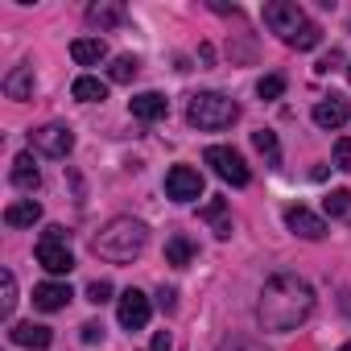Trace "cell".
<instances>
[{"mask_svg": "<svg viewBox=\"0 0 351 351\" xmlns=\"http://www.w3.org/2000/svg\"><path fill=\"white\" fill-rule=\"evenodd\" d=\"M335 169H351V136H343L339 145H335V161H330Z\"/></svg>", "mask_w": 351, "mask_h": 351, "instance_id": "4dcf8cb0", "label": "cell"}, {"mask_svg": "<svg viewBox=\"0 0 351 351\" xmlns=\"http://www.w3.org/2000/svg\"><path fill=\"white\" fill-rule=\"evenodd\" d=\"M13 186L25 191V195H34V191L42 186V173H38V165H34V153H21V157L13 161Z\"/></svg>", "mask_w": 351, "mask_h": 351, "instance_id": "e0dca14e", "label": "cell"}, {"mask_svg": "<svg viewBox=\"0 0 351 351\" xmlns=\"http://www.w3.org/2000/svg\"><path fill=\"white\" fill-rule=\"evenodd\" d=\"M256 91H261V99H281L285 95V75H265L256 83Z\"/></svg>", "mask_w": 351, "mask_h": 351, "instance_id": "484cf974", "label": "cell"}, {"mask_svg": "<svg viewBox=\"0 0 351 351\" xmlns=\"http://www.w3.org/2000/svg\"><path fill=\"white\" fill-rule=\"evenodd\" d=\"M339 62H343V54H339V50H330V54H326V58H322V62H318L314 71H318V75H330V71H335Z\"/></svg>", "mask_w": 351, "mask_h": 351, "instance_id": "d6a6232c", "label": "cell"}, {"mask_svg": "<svg viewBox=\"0 0 351 351\" xmlns=\"http://www.w3.org/2000/svg\"><path fill=\"white\" fill-rule=\"evenodd\" d=\"M136 71H141V62H136L132 54H120V58H112L108 79H112V83H132V79H136Z\"/></svg>", "mask_w": 351, "mask_h": 351, "instance_id": "603a6c76", "label": "cell"}, {"mask_svg": "<svg viewBox=\"0 0 351 351\" xmlns=\"http://www.w3.org/2000/svg\"><path fill=\"white\" fill-rule=\"evenodd\" d=\"M265 25H269L285 46H289V42H293L310 21H306V13L293 5V0H269V5H265Z\"/></svg>", "mask_w": 351, "mask_h": 351, "instance_id": "5b68a950", "label": "cell"}, {"mask_svg": "<svg viewBox=\"0 0 351 351\" xmlns=\"http://www.w3.org/2000/svg\"><path fill=\"white\" fill-rule=\"evenodd\" d=\"M203 161L219 173V178L228 182V186H248V165H244V157L236 153V149H228V145H211L207 153H203Z\"/></svg>", "mask_w": 351, "mask_h": 351, "instance_id": "8992f818", "label": "cell"}, {"mask_svg": "<svg viewBox=\"0 0 351 351\" xmlns=\"http://www.w3.org/2000/svg\"><path fill=\"white\" fill-rule=\"evenodd\" d=\"M339 351H351V343H343V347H339Z\"/></svg>", "mask_w": 351, "mask_h": 351, "instance_id": "d590c367", "label": "cell"}, {"mask_svg": "<svg viewBox=\"0 0 351 351\" xmlns=\"http://www.w3.org/2000/svg\"><path fill=\"white\" fill-rule=\"evenodd\" d=\"M71 95H75L79 104H104V99H108V83H99L95 75H79L75 87H71Z\"/></svg>", "mask_w": 351, "mask_h": 351, "instance_id": "44dd1931", "label": "cell"}, {"mask_svg": "<svg viewBox=\"0 0 351 351\" xmlns=\"http://www.w3.org/2000/svg\"><path fill=\"white\" fill-rule=\"evenodd\" d=\"M157 306H161L165 314H173V310H178V293H173V289H165V285H161V289H157Z\"/></svg>", "mask_w": 351, "mask_h": 351, "instance_id": "1f68e13d", "label": "cell"}, {"mask_svg": "<svg viewBox=\"0 0 351 351\" xmlns=\"http://www.w3.org/2000/svg\"><path fill=\"white\" fill-rule=\"evenodd\" d=\"M87 21L104 34V29L124 25V9H120V5H112V0H99V5H91V9H87Z\"/></svg>", "mask_w": 351, "mask_h": 351, "instance_id": "ffe728a7", "label": "cell"}, {"mask_svg": "<svg viewBox=\"0 0 351 351\" xmlns=\"http://www.w3.org/2000/svg\"><path fill=\"white\" fill-rule=\"evenodd\" d=\"M199 219H207L211 228H215V236L219 240H228L232 236V219H228V199H211L203 211H199Z\"/></svg>", "mask_w": 351, "mask_h": 351, "instance_id": "7402d4cb", "label": "cell"}, {"mask_svg": "<svg viewBox=\"0 0 351 351\" xmlns=\"http://www.w3.org/2000/svg\"><path fill=\"white\" fill-rule=\"evenodd\" d=\"M87 302H95V306L112 302V281H91L87 285Z\"/></svg>", "mask_w": 351, "mask_h": 351, "instance_id": "f546056e", "label": "cell"}, {"mask_svg": "<svg viewBox=\"0 0 351 351\" xmlns=\"http://www.w3.org/2000/svg\"><path fill=\"white\" fill-rule=\"evenodd\" d=\"M29 145L38 153H46V157H66L75 149V132L66 124H42V128L29 132Z\"/></svg>", "mask_w": 351, "mask_h": 351, "instance_id": "52a82bcc", "label": "cell"}, {"mask_svg": "<svg viewBox=\"0 0 351 351\" xmlns=\"http://www.w3.org/2000/svg\"><path fill=\"white\" fill-rule=\"evenodd\" d=\"M215 351H273V347L261 343V339H252V335H223Z\"/></svg>", "mask_w": 351, "mask_h": 351, "instance_id": "d4e9b609", "label": "cell"}, {"mask_svg": "<svg viewBox=\"0 0 351 351\" xmlns=\"http://www.w3.org/2000/svg\"><path fill=\"white\" fill-rule=\"evenodd\" d=\"M347 116H351V112H347V99H343V95H330V99H318V104H314V124H318V128H343Z\"/></svg>", "mask_w": 351, "mask_h": 351, "instance_id": "4fadbf2b", "label": "cell"}, {"mask_svg": "<svg viewBox=\"0 0 351 351\" xmlns=\"http://www.w3.org/2000/svg\"><path fill=\"white\" fill-rule=\"evenodd\" d=\"M9 339H13L17 347H29V351H46V347L54 343V330H50V326H38V322H13Z\"/></svg>", "mask_w": 351, "mask_h": 351, "instance_id": "7c38bea8", "label": "cell"}, {"mask_svg": "<svg viewBox=\"0 0 351 351\" xmlns=\"http://www.w3.org/2000/svg\"><path fill=\"white\" fill-rule=\"evenodd\" d=\"M191 261H195V240H191V236H182V232H173V236L165 240V265L186 269Z\"/></svg>", "mask_w": 351, "mask_h": 351, "instance_id": "ac0fdd59", "label": "cell"}, {"mask_svg": "<svg viewBox=\"0 0 351 351\" xmlns=\"http://www.w3.org/2000/svg\"><path fill=\"white\" fill-rule=\"evenodd\" d=\"M38 219H42V203H34V199H21V203L5 207V223L9 228H34Z\"/></svg>", "mask_w": 351, "mask_h": 351, "instance_id": "d6986e66", "label": "cell"}, {"mask_svg": "<svg viewBox=\"0 0 351 351\" xmlns=\"http://www.w3.org/2000/svg\"><path fill=\"white\" fill-rule=\"evenodd\" d=\"M104 339V326L99 322H83V343H99Z\"/></svg>", "mask_w": 351, "mask_h": 351, "instance_id": "836d02e7", "label": "cell"}, {"mask_svg": "<svg viewBox=\"0 0 351 351\" xmlns=\"http://www.w3.org/2000/svg\"><path fill=\"white\" fill-rule=\"evenodd\" d=\"M252 145H256L269 161H277V136H273V132H265V128H261V132H252Z\"/></svg>", "mask_w": 351, "mask_h": 351, "instance_id": "f1b7e54d", "label": "cell"}, {"mask_svg": "<svg viewBox=\"0 0 351 351\" xmlns=\"http://www.w3.org/2000/svg\"><path fill=\"white\" fill-rule=\"evenodd\" d=\"M186 120L195 128H203V132H219V128H228V124L240 120V104L228 99V95H219V91H199L186 104Z\"/></svg>", "mask_w": 351, "mask_h": 351, "instance_id": "3957f363", "label": "cell"}, {"mask_svg": "<svg viewBox=\"0 0 351 351\" xmlns=\"http://www.w3.org/2000/svg\"><path fill=\"white\" fill-rule=\"evenodd\" d=\"M318 42H322V29H318V25L310 21V25H306V29H302V34H298V38H293L289 46H293V50H314Z\"/></svg>", "mask_w": 351, "mask_h": 351, "instance_id": "4316f807", "label": "cell"}, {"mask_svg": "<svg viewBox=\"0 0 351 351\" xmlns=\"http://www.w3.org/2000/svg\"><path fill=\"white\" fill-rule=\"evenodd\" d=\"M285 228H289L293 236H302V240H322V236H326V219H318V215L306 211V207H289V211H285Z\"/></svg>", "mask_w": 351, "mask_h": 351, "instance_id": "30bf717a", "label": "cell"}, {"mask_svg": "<svg viewBox=\"0 0 351 351\" xmlns=\"http://www.w3.org/2000/svg\"><path fill=\"white\" fill-rule=\"evenodd\" d=\"M128 108H132V116H136V120H145V124H153V120H165V116H169V99H165V95H157V91H141V95H132V99H128Z\"/></svg>", "mask_w": 351, "mask_h": 351, "instance_id": "8fae6325", "label": "cell"}, {"mask_svg": "<svg viewBox=\"0 0 351 351\" xmlns=\"http://www.w3.org/2000/svg\"><path fill=\"white\" fill-rule=\"evenodd\" d=\"M71 298H75V293H71V285H62V281H42V285L34 289V306H38V310H62Z\"/></svg>", "mask_w": 351, "mask_h": 351, "instance_id": "2e32d148", "label": "cell"}, {"mask_svg": "<svg viewBox=\"0 0 351 351\" xmlns=\"http://www.w3.org/2000/svg\"><path fill=\"white\" fill-rule=\"evenodd\" d=\"M310 314H314V289H310V281H302L298 273H273L265 281L261 302H256V318H261L265 330L289 335Z\"/></svg>", "mask_w": 351, "mask_h": 351, "instance_id": "6da1fadb", "label": "cell"}, {"mask_svg": "<svg viewBox=\"0 0 351 351\" xmlns=\"http://www.w3.org/2000/svg\"><path fill=\"white\" fill-rule=\"evenodd\" d=\"M322 211H326L330 219H351V191H330V195L322 199Z\"/></svg>", "mask_w": 351, "mask_h": 351, "instance_id": "cb8c5ba5", "label": "cell"}, {"mask_svg": "<svg viewBox=\"0 0 351 351\" xmlns=\"http://www.w3.org/2000/svg\"><path fill=\"white\" fill-rule=\"evenodd\" d=\"M169 347H173V339H169L165 330H157V335H153V351H169Z\"/></svg>", "mask_w": 351, "mask_h": 351, "instance_id": "e575fe53", "label": "cell"}, {"mask_svg": "<svg viewBox=\"0 0 351 351\" xmlns=\"http://www.w3.org/2000/svg\"><path fill=\"white\" fill-rule=\"evenodd\" d=\"M347 79H351V66H347Z\"/></svg>", "mask_w": 351, "mask_h": 351, "instance_id": "8d00e7d4", "label": "cell"}, {"mask_svg": "<svg viewBox=\"0 0 351 351\" xmlns=\"http://www.w3.org/2000/svg\"><path fill=\"white\" fill-rule=\"evenodd\" d=\"M38 265L46 269V273H54V277H62V273H71L75 269V256H71V232L66 228H46L42 232V240H38Z\"/></svg>", "mask_w": 351, "mask_h": 351, "instance_id": "277c9868", "label": "cell"}, {"mask_svg": "<svg viewBox=\"0 0 351 351\" xmlns=\"http://www.w3.org/2000/svg\"><path fill=\"white\" fill-rule=\"evenodd\" d=\"M149 314H153V306H149V298H145L141 289H124V293H120V310H116V318H120L124 330H141V326L149 322Z\"/></svg>", "mask_w": 351, "mask_h": 351, "instance_id": "9c48e42d", "label": "cell"}, {"mask_svg": "<svg viewBox=\"0 0 351 351\" xmlns=\"http://www.w3.org/2000/svg\"><path fill=\"white\" fill-rule=\"evenodd\" d=\"M165 195H169L173 203H191V199H199V195H203V173L191 169V165H173V169L165 173Z\"/></svg>", "mask_w": 351, "mask_h": 351, "instance_id": "ba28073f", "label": "cell"}, {"mask_svg": "<svg viewBox=\"0 0 351 351\" xmlns=\"http://www.w3.org/2000/svg\"><path fill=\"white\" fill-rule=\"evenodd\" d=\"M71 58H75L79 66H99V62L108 58V42H104V38H75V42H71Z\"/></svg>", "mask_w": 351, "mask_h": 351, "instance_id": "5bb4252c", "label": "cell"}, {"mask_svg": "<svg viewBox=\"0 0 351 351\" xmlns=\"http://www.w3.org/2000/svg\"><path fill=\"white\" fill-rule=\"evenodd\" d=\"M13 306H17V277L13 273H5V293H0V314H13Z\"/></svg>", "mask_w": 351, "mask_h": 351, "instance_id": "83f0119b", "label": "cell"}, {"mask_svg": "<svg viewBox=\"0 0 351 351\" xmlns=\"http://www.w3.org/2000/svg\"><path fill=\"white\" fill-rule=\"evenodd\" d=\"M145 244H149V228H145L141 219L120 215V219H112V223L91 240V252H95L99 261L128 265V261H136V256L145 252Z\"/></svg>", "mask_w": 351, "mask_h": 351, "instance_id": "7a4b0ae2", "label": "cell"}, {"mask_svg": "<svg viewBox=\"0 0 351 351\" xmlns=\"http://www.w3.org/2000/svg\"><path fill=\"white\" fill-rule=\"evenodd\" d=\"M5 95L9 99H34V66L29 62H21V66H13L9 75H5Z\"/></svg>", "mask_w": 351, "mask_h": 351, "instance_id": "9a60e30c", "label": "cell"}]
</instances>
